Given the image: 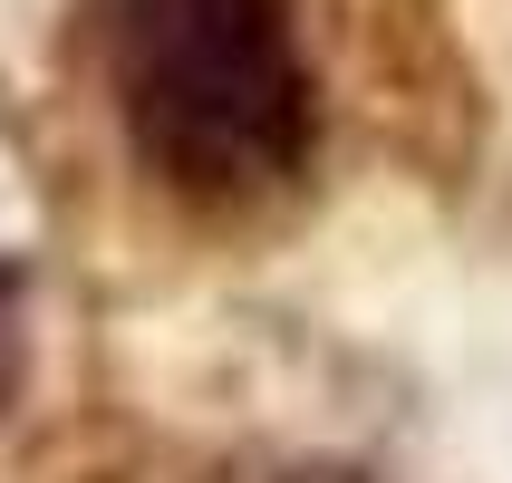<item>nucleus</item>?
Listing matches in <instances>:
<instances>
[{"label": "nucleus", "instance_id": "f257e3e1", "mask_svg": "<svg viewBox=\"0 0 512 483\" xmlns=\"http://www.w3.org/2000/svg\"><path fill=\"white\" fill-rule=\"evenodd\" d=\"M107 97L165 194H281L319 145L300 0H107Z\"/></svg>", "mask_w": 512, "mask_h": 483}, {"label": "nucleus", "instance_id": "f03ea898", "mask_svg": "<svg viewBox=\"0 0 512 483\" xmlns=\"http://www.w3.org/2000/svg\"><path fill=\"white\" fill-rule=\"evenodd\" d=\"M10 329H20V281L0 271V387H10Z\"/></svg>", "mask_w": 512, "mask_h": 483}, {"label": "nucleus", "instance_id": "7ed1b4c3", "mask_svg": "<svg viewBox=\"0 0 512 483\" xmlns=\"http://www.w3.org/2000/svg\"><path fill=\"white\" fill-rule=\"evenodd\" d=\"M281 483H348V474H281Z\"/></svg>", "mask_w": 512, "mask_h": 483}]
</instances>
